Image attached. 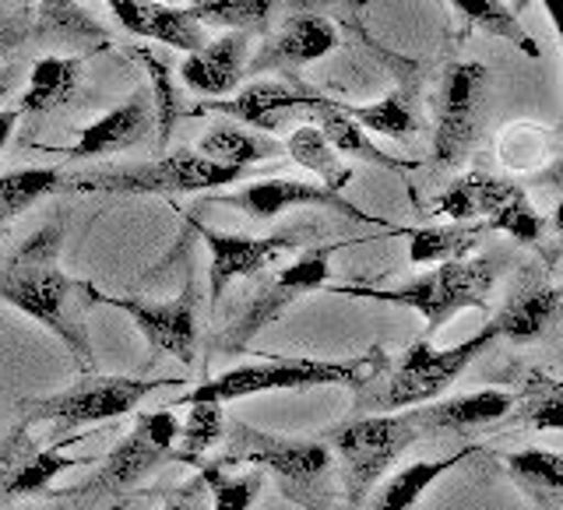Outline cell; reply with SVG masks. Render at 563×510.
<instances>
[{
	"instance_id": "cell-1",
	"label": "cell",
	"mask_w": 563,
	"mask_h": 510,
	"mask_svg": "<svg viewBox=\"0 0 563 510\" xmlns=\"http://www.w3.org/2000/svg\"><path fill=\"white\" fill-rule=\"evenodd\" d=\"M64 225L49 222L11 251L0 264V299L8 307L22 310L35 324H43L64 342L78 369L92 374V339H88V313H92L96 281L70 278L60 268Z\"/></svg>"
},
{
	"instance_id": "cell-2",
	"label": "cell",
	"mask_w": 563,
	"mask_h": 510,
	"mask_svg": "<svg viewBox=\"0 0 563 510\" xmlns=\"http://www.w3.org/2000/svg\"><path fill=\"white\" fill-rule=\"evenodd\" d=\"M176 433L180 419L173 409L137 415L134 430L102 457V465L78 486L49 489V503L57 510H123L155 468L169 465Z\"/></svg>"
},
{
	"instance_id": "cell-3",
	"label": "cell",
	"mask_w": 563,
	"mask_h": 510,
	"mask_svg": "<svg viewBox=\"0 0 563 510\" xmlns=\"http://www.w3.org/2000/svg\"><path fill=\"white\" fill-rule=\"evenodd\" d=\"M384 369H387V352L380 345L349 359L268 356L261 363L225 369V374L198 384L184 398H176V404H190V401L225 404V401L264 395V391H310V387H352V391H363V387L374 384Z\"/></svg>"
},
{
	"instance_id": "cell-4",
	"label": "cell",
	"mask_w": 563,
	"mask_h": 510,
	"mask_svg": "<svg viewBox=\"0 0 563 510\" xmlns=\"http://www.w3.org/2000/svg\"><path fill=\"white\" fill-rule=\"evenodd\" d=\"M504 268V257H462V260H444L433 264L427 275L401 281V286H324L334 296H352V299H374V303H391V307H409L422 313L427 321V334H433L454 321V313L462 310H489V296L497 289V275Z\"/></svg>"
},
{
	"instance_id": "cell-5",
	"label": "cell",
	"mask_w": 563,
	"mask_h": 510,
	"mask_svg": "<svg viewBox=\"0 0 563 510\" xmlns=\"http://www.w3.org/2000/svg\"><path fill=\"white\" fill-rule=\"evenodd\" d=\"M222 468H261L278 479V489L303 510H331V475L334 454L321 436L299 440V436H275L233 422L225 430V454L216 457Z\"/></svg>"
},
{
	"instance_id": "cell-6",
	"label": "cell",
	"mask_w": 563,
	"mask_h": 510,
	"mask_svg": "<svg viewBox=\"0 0 563 510\" xmlns=\"http://www.w3.org/2000/svg\"><path fill=\"white\" fill-rule=\"evenodd\" d=\"M321 440L331 447V454L339 457L345 507L360 510L369 492H374V486L384 479V472L391 468L416 440H422V433L416 426L412 409H401V412H374V415L342 422V426H331Z\"/></svg>"
},
{
	"instance_id": "cell-7",
	"label": "cell",
	"mask_w": 563,
	"mask_h": 510,
	"mask_svg": "<svg viewBox=\"0 0 563 510\" xmlns=\"http://www.w3.org/2000/svg\"><path fill=\"white\" fill-rule=\"evenodd\" d=\"M240 176L243 169L236 166L211 163L198 148H180L163 158H152V163L70 176L64 190L117 193V198H137V193H205V190H222L229 184H236Z\"/></svg>"
},
{
	"instance_id": "cell-8",
	"label": "cell",
	"mask_w": 563,
	"mask_h": 510,
	"mask_svg": "<svg viewBox=\"0 0 563 510\" xmlns=\"http://www.w3.org/2000/svg\"><path fill=\"white\" fill-rule=\"evenodd\" d=\"M497 339H500L497 324L486 321L483 331H475L472 339L457 342L451 348H437L430 339L412 342L405 348V356L398 359V366L391 369L384 391L377 398H369L366 404L374 412H401V409H412V404L437 401Z\"/></svg>"
},
{
	"instance_id": "cell-9",
	"label": "cell",
	"mask_w": 563,
	"mask_h": 510,
	"mask_svg": "<svg viewBox=\"0 0 563 510\" xmlns=\"http://www.w3.org/2000/svg\"><path fill=\"white\" fill-rule=\"evenodd\" d=\"M180 377H92L64 387L57 395L32 398L25 404V422H49L57 430H78L92 426V422H110L120 415H131L148 395L163 391V387H180Z\"/></svg>"
},
{
	"instance_id": "cell-10",
	"label": "cell",
	"mask_w": 563,
	"mask_h": 510,
	"mask_svg": "<svg viewBox=\"0 0 563 510\" xmlns=\"http://www.w3.org/2000/svg\"><path fill=\"white\" fill-rule=\"evenodd\" d=\"M339 246H317V251H303L292 264H286L282 271H272L257 281L254 296L246 299L243 310L216 334V348L222 356H236L246 348V342H254L257 334L275 324L296 299H303L310 292H321L331 281V254Z\"/></svg>"
},
{
	"instance_id": "cell-11",
	"label": "cell",
	"mask_w": 563,
	"mask_h": 510,
	"mask_svg": "<svg viewBox=\"0 0 563 510\" xmlns=\"http://www.w3.org/2000/svg\"><path fill=\"white\" fill-rule=\"evenodd\" d=\"M489 92V70L475 60H457L444 70L437 96V131H433V163L457 169L472 155L483 134Z\"/></svg>"
},
{
	"instance_id": "cell-12",
	"label": "cell",
	"mask_w": 563,
	"mask_h": 510,
	"mask_svg": "<svg viewBox=\"0 0 563 510\" xmlns=\"http://www.w3.org/2000/svg\"><path fill=\"white\" fill-rule=\"evenodd\" d=\"M96 307H113L123 310L145 334L152 352H166V356L180 359L184 366L198 363V339H201V286L194 281V268L184 281V289L169 303H148L141 296H110L99 286L92 289Z\"/></svg>"
},
{
	"instance_id": "cell-13",
	"label": "cell",
	"mask_w": 563,
	"mask_h": 510,
	"mask_svg": "<svg viewBox=\"0 0 563 510\" xmlns=\"http://www.w3.org/2000/svg\"><path fill=\"white\" fill-rule=\"evenodd\" d=\"M32 422L18 419L11 433L0 440V510L49 492V486L70 468H88L96 465V457L88 454H60V447L43 451L29 433Z\"/></svg>"
},
{
	"instance_id": "cell-14",
	"label": "cell",
	"mask_w": 563,
	"mask_h": 510,
	"mask_svg": "<svg viewBox=\"0 0 563 510\" xmlns=\"http://www.w3.org/2000/svg\"><path fill=\"white\" fill-rule=\"evenodd\" d=\"M225 208H240L246 211L251 219H278L282 211L289 208H331L339 215L352 219V222H363V225H380V229H395L374 215H366L363 208H356L352 201H345L339 190H328L324 184H299V180H257V184H246L240 190H216V198Z\"/></svg>"
},
{
	"instance_id": "cell-15",
	"label": "cell",
	"mask_w": 563,
	"mask_h": 510,
	"mask_svg": "<svg viewBox=\"0 0 563 510\" xmlns=\"http://www.w3.org/2000/svg\"><path fill=\"white\" fill-rule=\"evenodd\" d=\"M194 229L201 233V240L208 243L211 254V271H208V303L211 310H219V299L225 296V289L233 286L236 278H257L264 268L292 251L299 243L296 233H275V236H236V233H219L198 219H190Z\"/></svg>"
},
{
	"instance_id": "cell-16",
	"label": "cell",
	"mask_w": 563,
	"mask_h": 510,
	"mask_svg": "<svg viewBox=\"0 0 563 510\" xmlns=\"http://www.w3.org/2000/svg\"><path fill=\"white\" fill-rule=\"evenodd\" d=\"M313 96L317 92H313L310 85L282 81V78H257L246 88H240L236 96L194 106V113H219V117H229V120L243 123V127L275 134L282 123H286L289 113L307 110Z\"/></svg>"
},
{
	"instance_id": "cell-17",
	"label": "cell",
	"mask_w": 563,
	"mask_h": 510,
	"mask_svg": "<svg viewBox=\"0 0 563 510\" xmlns=\"http://www.w3.org/2000/svg\"><path fill=\"white\" fill-rule=\"evenodd\" d=\"M412 415L422 436H465L472 430L497 426L507 415H515V395L500 391V387H483V391L472 395L412 404Z\"/></svg>"
},
{
	"instance_id": "cell-18",
	"label": "cell",
	"mask_w": 563,
	"mask_h": 510,
	"mask_svg": "<svg viewBox=\"0 0 563 510\" xmlns=\"http://www.w3.org/2000/svg\"><path fill=\"white\" fill-rule=\"evenodd\" d=\"M331 49H339V29L321 14H292L282 22L268 43L257 49L254 64H246L251 75H264V70H296L313 60L328 57Z\"/></svg>"
},
{
	"instance_id": "cell-19",
	"label": "cell",
	"mask_w": 563,
	"mask_h": 510,
	"mask_svg": "<svg viewBox=\"0 0 563 510\" xmlns=\"http://www.w3.org/2000/svg\"><path fill=\"white\" fill-rule=\"evenodd\" d=\"M155 123V106L148 92H134L128 102H120L117 110L102 113L96 123L78 134L75 145L57 148L67 158H99V155H113V152H128L137 148L141 141H148Z\"/></svg>"
},
{
	"instance_id": "cell-20",
	"label": "cell",
	"mask_w": 563,
	"mask_h": 510,
	"mask_svg": "<svg viewBox=\"0 0 563 510\" xmlns=\"http://www.w3.org/2000/svg\"><path fill=\"white\" fill-rule=\"evenodd\" d=\"M489 321L497 324L500 339H510L518 345L539 342L556 321H563V289L550 286V281L539 278L536 271H528L518 281V289L507 296V303L493 313Z\"/></svg>"
},
{
	"instance_id": "cell-21",
	"label": "cell",
	"mask_w": 563,
	"mask_h": 510,
	"mask_svg": "<svg viewBox=\"0 0 563 510\" xmlns=\"http://www.w3.org/2000/svg\"><path fill=\"white\" fill-rule=\"evenodd\" d=\"M251 60V35L246 32H225L216 43H205L198 53H187L180 60V78L205 96H229L240 88Z\"/></svg>"
},
{
	"instance_id": "cell-22",
	"label": "cell",
	"mask_w": 563,
	"mask_h": 510,
	"mask_svg": "<svg viewBox=\"0 0 563 510\" xmlns=\"http://www.w3.org/2000/svg\"><path fill=\"white\" fill-rule=\"evenodd\" d=\"M303 113L310 117V123L324 134V141L339 155H352V158H360V163L391 169V173H409V169L419 166V163H412V158H398L391 152H384L380 145H374V141H369V134L360 127V123L342 110L339 99H328V96L317 92Z\"/></svg>"
},
{
	"instance_id": "cell-23",
	"label": "cell",
	"mask_w": 563,
	"mask_h": 510,
	"mask_svg": "<svg viewBox=\"0 0 563 510\" xmlns=\"http://www.w3.org/2000/svg\"><path fill=\"white\" fill-rule=\"evenodd\" d=\"M518 193L521 187L510 180V176H493V173L475 169V173L457 176L444 193H437L433 211L451 222H486L497 215L510 198H518Z\"/></svg>"
},
{
	"instance_id": "cell-24",
	"label": "cell",
	"mask_w": 563,
	"mask_h": 510,
	"mask_svg": "<svg viewBox=\"0 0 563 510\" xmlns=\"http://www.w3.org/2000/svg\"><path fill=\"white\" fill-rule=\"evenodd\" d=\"M475 454H486L483 447H462L454 454H444V457H427V462H416L409 468L395 472L391 479H384L374 486V492L366 497V503L360 510H412L419 503V497L427 492L433 483L444 479L448 472H454L457 465H465L468 457Z\"/></svg>"
},
{
	"instance_id": "cell-25",
	"label": "cell",
	"mask_w": 563,
	"mask_h": 510,
	"mask_svg": "<svg viewBox=\"0 0 563 510\" xmlns=\"http://www.w3.org/2000/svg\"><path fill=\"white\" fill-rule=\"evenodd\" d=\"M198 152L205 158H211V163L246 169V166H254V163H264V158H275L282 152V145L272 134L243 127V123H236V120H216L201 134Z\"/></svg>"
},
{
	"instance_id": "cell-26",
	"label": "cell",
	"mask_w": 563,
	"mask_h": 510,
	"mask_svg": "<svg viewBox=\"0 0 563 510\" xmlns=\"http://www.w3.org/2000/svg\"><path fill=\"white\" fill-rule=\"evenodd\" d=\"M85 57L67 53V57H40L29 70V85L22 92V113H49L64 106L81 85Z\"/></svg>"
},
{
	"instance_id": "cell-27",
	"label": "cell",
	"mask_w": 563,
	"mask_h": 510,
	"mask_svg": "<svg viewBox=\"0 0 563 510\" xmlns=\"http://www.w3.org/2000/svg\"><path fill=\"white\" fill-rule=\"evenodd\" d=\"M32 32L46 35L53 43L75 46V49H99L106 40V29L96 14H88L78 0H40L35 4V25Z\"/></svg>"
},
{
	"instance_id": "cell-28",
	"label": "cell",
	"mask_w": 563,
	"mask_h": 510,
	"mask_svg": "<svg viewBox=\"0 0 563 510\" xmlns=\"http://www.w3.org/2000/svg\"><path fill=\"white\" fill-rule=\"evenodd\" d=\"M409 236V260L412 264H444L462 260L483 243L486 225L483 222H448V225H427V229H401Z\"/></svg>"
},
{
	"instance_id": "cell-29",
	"label": "cell",
	"mask_w": 563,
	"mask_h": 510,
	"mask_svg": "<svg viewBox=\"0 0 563 510\" xmlns=\"http://www.w3.org/2000/svg\"><path fill=\"white\" fill-rule=\"evenodd\" d=\"M67 176L57 166H29V169H14L0 176V240H4L8 225L25 215L29 208L46 201L49 193L64 190Z\"/></svg>"
},
{
	"instance_id": "cell-30",
	"label": "cell",
	"mask_w": 563,
	"mask_h": 510,
	"mask_svg": "<svg viewBox=\"0 0 563 510\" xmlns=\"http://www.w3.org/2000/svg\"><path fill=\"white\" fill-rule=\"evenodd\" d=\"M515 419L539 433L563 430V377L539 366L528 369L515 398Z\"/></svg>"
},
{
	"instance_id": "cell-31",
	"label": "cell",
	"mask_w": 563,
	"mask_h": 510,
	"mask_svg": "<svg viewBox=\"0 0 563 510\" xmlns=\"http://www.w3.org/2000/svg\"><path fill=\"white\" fill-rule=\"evenodd\" d=\"M187 409H190V415L180 422V433H176L169 462L201 468L208 462V451L225 436V412L219 401H190Z\"/></svg>"
},
{
	"instance_id": "cell-32",
	"label": "cell",
	"mask_w": 563,
	"mask_h": 510,
	"mask_svg": "<svg viewBox=\"0 0 563 510\" xmlns=\"http://www.w3.org/2000/svg\"><path fill=\"white\" fill-rule=\"evenodd\" d=\"M451 8L462 14V22L468 29H479L486 35H497V40L510 43L521 49L528 60H539V43L525 32L521 18L515 8H507L504 0H451Z\"/></svg>"
},
{
	"instance_id": "cell-33",
	"label": "cell",
	"mask_w": 563,
	"mask_h": 510,
	"mask_svg": "<svg viewBox=\"0 0 563 510\" xmlns=\"http://www.w3.org/2000/svg\"><path fill=\"white\" fill-rule=\"evenodd\" d=\"M282 148L289 152V158H292L296 166L310 169L328 190H339L342 193L352 184V169L342 163V155L328 145L324 134L317 131L313 123H303V127H296L286 137V145H282Z\"/></svg>"
},
{
	"instance_id": "cell-34",
	"label": "cell",
	"mask_w": 563,
	"mask_h": 510,
	"mask_svg": "<svg viewBox=\"0 0 563 510\" xmlns=\"http://www.w3.org/2000/svg\"><path fill=\"white\" fill-rule=\"evenodd\" d=\"M141 35L180 53H198L208 43L205 25L198 18L187 8H173V4H163V0H145V25H141Z\"/></svg>"
},
{
	"instance_id": "cell-35",
	"label": "cell",
	"mask_w": 563,
	"mask_h": 510,
	"mask_svg": "<svg viewBox=\"0 0 563 510\" xmlns=\"http://www.w3.org/2000/svg\"><path fill=\"white\" fill-rule=\"evenodd\" d=\"M282 0H190V14L201 25L233 29V32H268Z\"/></svg>"
},
{
	"instance_id": "cell-36",
	"label": "cell",
	"mask_w": 563,
	"mask_h": 510,
	"mask_svg": "<svg viewBox=\"0 0 563 510\" xmlns=\"http://www.w3.org/2000/svg\"><path fill=\"white\" fill-rule=\"evenodd\" d=\"M137 60L145 64L148 81H152V106H155V127H158V141L169 145V137L176 131V123L184 117V96L180 88L173 85V64L166 53H158L152 46L137 49Z\"/></svg>"
},
{
	"instance_id": "cell-37",
	"label": "cell",
	"mask_w": 563,
	"mask_h": 510,
	"mask_svg": "<svg viewBox=\"0 0 563 510\" xmlns=\"http://www.w3.org/2000/svg\"><path fill=\"white\" fill-rule=\"evenodd\" d=\"M342 110L360 123L363 131L387 134V137H409L419 131V117L409 92H391L380 102H366V106H349L342 102Z\"/></svg>"
},
{
	"instance_id": "cell-38",
	"label": "cell",
	"mask_w": 563,
	"mask_h": 510,
	"mask_svg": "<svg viewBox=\"0 0 563 510\" xmlns=\"http://www.w3.org/2000/svg\"><path fill=\"white\" fill-rule=\"evenodd\" d=\"M208 483L211 492V510H251L264 489V472L251 468V472H229L216 462H205L198 468Z\"/></svg>"
},
{
	"instance_id": "cell-39",
	"label": "cell",
	"mask_w": 563,
	"mask_h": 510,
	"mask_svg": "<svg viewBox=\"0 0 563 510\" xmlns=\"http://www.w3.org/2000/svg\"><path fill=\"white\" fill-rule=\"evenodd\" d=\"M507 472L525 489L536 492H563V454L550 451V447H525L504 457Z\"/></svg>"
},
{
	"instance_id": "cell-40",
	"label": "cell",
	"mask_w": 563,
	"mask_h": 510,
	"mask_svg": "<svg viewBox=\"0 0 563 510\" xmlns=\"http://www.w3.org/2000/svg\"><path fill=\"white\" fill-rule=\"evenodd\" d=\"M545 152H550L545 131L532 127V123H515V127H507L500 137V158H504V166L515 173H536L545 163Z\"/></svg>"
},
{
	"instance_id": "cell-41",
	"label": "cell",
	"mask_w": 563,
	"mask_h": 510,
	"mask_svg": "<svg viewBox=\"0 0 563 510\" xmlns=\"http://www.w3.org/2000/svg\"><path fill=\"white\" fill-rule=\"evenodd\" d=\"M486 225L500 229V233H507L510 240H518L525 246H539L545 236V219L536 211V204L525 198V190L518 198H510L493 219H486Z\"/></svg>"
},
{
	"instance_id": "cell-42",
	"label": "cell",
	"mask_w": 563,
	"mask_h": 510,
	"mask_svg": "<svg viewBox=\"0 0 563 510\" xmlns=\"http://www.w3.org/2000/svg\"><path fill=\"white\" fill-rule=\"evenodd\" d=\"M205 497H208V483H205V475L198 472L187 486L163 492V510H211L205 503Z\"/></svg>"
},
{
	"instance_id": "cell-43",
	"label": "cell",
	"mask_w": 563,
	"mask_h": 510,
	"mask_svg": "<svg viewBox=\"0 0 563 510\" xmlns=\"http://www.w3.org/2000/svg\"><path fill=\"white\" fill-rule=\"evenodd\" d=\"M29 40V22L25 14H11L0 18V60L11 57V53Z\"/></svg>"
},
{
	"instance_id": "cell-44",
	"label": "cell",
	"mask_w": 563,
	"mask_h": 510,
	"mask_svg": "<svg viewBox=\"0 0 563 510\" xmlns=\"http://www.w3.org/2000/svg\"><path fill=\"white\" fill-rule=\"evenodd\" d=\"M113 11L117 22L128 29L131 35H141V25H145V0H106Z\"/></svg>"
},
{
	"instance_id": "cell-45",
	"label": "cell",
	"mask_w": 563,
	"mask_h": 510,
	"mask_svg": "<svg viewBox=\"0 0 563 510\" xmlns=\"http://www.w3.org/2000/svg\"><path fill=\"white\" fill-rule=\"evenodd\" d=\"M542 8H545V14H550V22L556 29V40L563 46V0H542Z\"/></svg>"
},
{
	"instance_id": "cell-46",
	"label": "cell",
	"mask_w": 563,
	"mask_h": 510,
	"mask_svg": "<svg viewBox=\"0 0 563 510\" xmlns=\"http://www.w3.org/2000/svg\"><path fill=\"white\" fill-rule=\"evenodd\" d=\"M14 123H18V110H0V152H4L8 137L14 134Z\"/></svg>"
},
{
	"instance_id": "cell-47",
	"label": "cell",
	"mask_w": 563,
	"mask_h": 510,
	"mask_svg": "<svg viewBox=\"0 0 563 510\" xmlns=\"http://www.w3.org/2000/svg\"><path fill=\"white\" fill-rule=\"evenodd\" d=\"M14 81H18V67H14V64H11V67H4V70H0V102H4V99L11 96Z\"/></svg>"
},
{
	"instance_id": "cell-48",
	"label": "cell",
	"mask_w": 563,
	"mask_h": 510,
	"mask_svg": "<svg viewBox=\"0 0 563 510\" xmlns=\"http://www.w3.org/2000/svg\"><path fill=\"white\" fill-rule=\"evenodd\" d=\"M550 225H553V233L560 236V243H556V257H563V201L556 204V211L550 215Z\"/></svg>"
},
{
	"instance_id": "cell-49",
	"label": "cell",
	"mask_w": 563,
	"mask_h": 510,
	"mask_svg": "<svg viewBox=\"0 0 563 510\" xmlns=\"http://www.w3.org/2000/svg\"><path fill=\"white\" fill-rule=\"evenodd\" d=\"M528 4H532V0H515V11H518V14H521V11H525V8H528Z\"/></svg>"
},
{
	"instance_id": "cell-50",
	"label": "cell",
	"mask_w": 563,
	"mask_h": 510,
	"mask_svg": "<svg viewBox=\"0 0 563 510\" xmlns=\"http://www.w3.org/2000/svg\"><path fill=\"white\" fill-rule=\"evenodd\" d=\"M163 4H173V0H163Z\"/></svg>"
}]
</instances>
